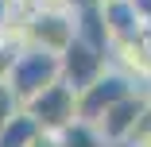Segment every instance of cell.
<instances>
[{
    "label": "cell",
    "instance_id": "10",
    "mask_svg": "<svg viewBox=\"0 0 151 147\" xmlns=\"http://www.w3.org/2000/svg\"><path fill=\"white\" fill-rule=\"evenodd\" d=\"M120 147H151V105L139 112V120L132 124V132L124 136V143Z\"/></svg>",
    "mask_w": 151,
    "mask_h": 147
},
{
    "label": "cell",
    "instance_id": "3",
    "mask_svg": "<svg viewBox=\"0 0 151 147\" xmlns=\"http://www.w3.org/2000/svg\"><path fill=\"white\" fill-rule=\"evenodd\" d=\"M105 58L116 74H124L132 81V89L151 93V31L128 35V39H116L105 47Z\"/></svg>",
    "mask_w": 151,
    "mask_h": 147
},
{
    "label": "cell",
    "instance_id": "8",
    "mask_svg": "<svg viewBox=\"0 0 151 147\" xmlns=\"http://www.w3.org/2000/svg\"><path fill=\"white\" fill-rule=\"evenodd\" d=\"M35 139H39V128H35V120L23 108H16L12 120L0 128V147H31Z\"/></svg>",
    "mask_w": 151,
    "mask_h": 147
},
{
    "label": "cell",
    "instance_id": "5",
    "mask_svg": "<svg viewBox=\"0 0 151 147\" xmlns=\"http://www.w3.org/2000/svg\"><path fill=\"white\" fill-rule=\"evenodd\" d=\"M128 93H132V81L109 66L105 74H97L93 81H89L81 93H74V97H78V120L93 124V120H97V116H101L109 105H116L120 97H128Z\"/></svg>",
    "mask_w": 151,
    "mask_h": 147
},
{
    "label": "cell",
    "instance_id": "12",
    "mask_svg": "<svg viewBox=\"0 0 151 147\" xmlns=\"http://www.w3.org/2000/svg\"><path fill=\"white\" fill-rule=\"evenodd\" d=\"M132 4V16H136V23L143 27V31H151V0H128Z\"/></svg>",
    "mask_w": 151,
    "mask_h": 147
},
{
    "label": "cell",
    "instance_id": "16",
    "mask_svg": "<svg viewBox=\"0 0 151 147\" xmlns=\"http://www.w3.org/2000/svg\"><path fill=\"white\" fill-rule=\"evenodd\" d=\"M97 4H109V0H97Z\"/></svg>",
    "mask_w": 151,
    "mask_h": 147
},
{
    "label": "cell",
    "instance_id": "13",
    "mask_svg": "<svg viewBox=\"0 0 151 147\" xmlns=\"http://www.w3.org/2000/svg\"><path fill=\"white\" fill-rule=\"evenodd\" d=\"M12 58H16V43L12 39H0V85H4V77H8Z\"/></svg>",
    "mask_w": 151,
    "mask_h": 147
},
{
    "label": "cell",
    "instance_id": "4",
    "mask_svg": "<svg viewBox=\"0 0 151 147\" xmlns=\"http://www.w3.org/2000/svg\"><path fill=\"white\" fill-rule=\"evenodd\" d=\"M105 70H109L105 50L93 47V43H85V39H78V35L58 50V81L70 85L74 93H81L85 85L93 81L97 74H105Z\"/></svg>",
    "mask_w": 151,
    "mask_h": 147
},
{
    "label": "cell",
    "instance_id": "2",
    "mask_svg": "<svg viewBox=\"0 0 151 147\" xmlns=\"http://www.w3.org/2000/svg\"><path fill=\"white\" fill-rule=\"evenodd\" d=\"M19 108L31 116L35 128H39V132H47V136H58L62 128H70V124L78 120V97H74L70 85H62V81L47 85L43 93H35L31 101L19 105Z\"/></svg>",
    "mask_w": 151,
    "mask_h": 147
},
{
    "label": "cell",
    "instance_id": "1",
    "mask_svg": "<svg viewBox=\"0 0 151 147\" xmlns=\"http://www.w3.org/2000/svg\"><path fill=\"white\" fill-rule=\"evenodd\" d=\"M54 81H58V54H47L35 47H16V58H12L8 77H4L16 105H27L35 93H43Z\"/></svg>",
    "mask_w": 151,
    "mask_h": 147
},
{
    "label": "cell",
    "instance_id": "7",
    "mask_svg": "<svg viewBox=\"0 0 151 147\" xmlns=\"http://www.w3.org/2000/svg\"><path fill=\"white\" fill-rule=\"evenodd\" d=\"M97 12H101V27H105V39H109V43L143 31V27L136 23V16H132V4H128V0H109V4H97Z\"/></svg>",
    "mask_w": 151,
    "mask_h": 147
},
{
    "label": "cell",
    "instance_id": "15",
    "mask_svg": "<svg viewBox=\"0 0 151 147\" xmlns=\"http://www.w3.org/2000/svg\"><path fill=\"white\" fill-rule=\"evenodd\" d=\"M31 147H54V136H47V132H39V139H35Z\"/></svg>",
    "mask_w": 151,
    "mask_h": 147
},
{
    "label": "cell",
    "instance_id": "9",
    "mask_svg": "<svg viewBox=\"0 0 151 147\" xmlns=\"http://www.w3.org/2000/svg\"><path fill=\"white\" fill-rule=\"evenodd\" d=\"M54 147H112V143H105V136H101L93 124L74 120L70 128H62V132L54 136Z\"/></svg>",
    "mask_w": 151,
    "mask_h": 147
},
{
    "label": "cell",
    "instance_id": "6",
    "mask_svg": "<svg viewBox=\"0 0 151 147\" xmlns=\"http://www.w3.org/2000/svg\"><path fill=\"white\" fill-rule=\"evenodd\" d=\"M151 105V93H143V89H132L128 97H120L116 105H109L97 120H93V128L105 136V143H112V147H120L124 143V136L132 132V124L139 120V112Z\"/></svg>",
    "mask_w": 151,
    "mask_h": 147
},
{
    "label": "cell",
    "instance_id": "14",
    "mask_svg": "<svg viewBox=\"0 0 151 147\" xmlns=\"http://www.w3.org/2000/svg\"><path fill=\"white\" fill-rule=\"evenodd\" d=\"M12 19H16L12 0H0V39H8V31H12Z\"/></svg>",
    "mask_w": 151,
    "mask_h": 147
},
{
    "label": "cell",
    "instance_id": "11",
    "mask_svg": "<svg viewBox=\"0 0 151 147\" xmlns=\"http://www.w3.org/2000/svg\"><path fill=\"white\" fill-rule=\"evenodd\" d=\"M19 105H16V97H12V89L8 85H0V128H4L8 120H12V112H16Z\"/></svg>",
    "mask_w": 151,
    "mask_h": 147
}]
</instances>
